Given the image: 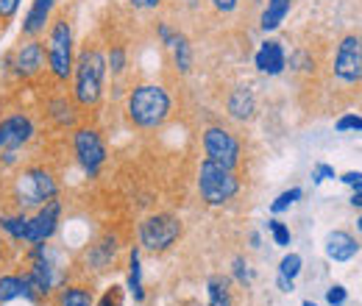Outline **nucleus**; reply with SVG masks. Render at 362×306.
I'll use <instances>...</instances> for the list:
<instances>
[{
	"label": "nucleus",
	"instance_id": "f257e3e1",
	"mask_svg": "<svg viewBox=\"0 0 362 306\" xmlns=\"http://www.w3.org/2000/svg\"><path fill=\"white\" fill-rule=\"evenodd\" d=\"M170 114V95L156 84H139L129 95V117L136 129H159Z\"/></svg>",
	"mask_w": 362,
	"mask_h": 306
},
{
	"label": "nucleus",
	"instance_id": "f03ea898",
	"mask_svg": "<svg viewBox=\"0 0 362 306\" xmlns=\"http://www.w3.org/2000/svg\"><path fill=\"white\" fill-rule=\"evenodd\" d=\"M76 100L81 106H95L103 95V76H106V59L98 47L81 50L78 61H76Z\"/></svg>",
	"mask_w": 362,
	"mask_h": 306
},
{
	"label": "nucleus",
	"instance_id": "7ed1b4c3",
	"mask_svg": "<svg viewBox=\"0 0 362 306\" xmlns=\"http://www.w3.org/2000/svg\"><path fill=\"white\" fill-rule=\"evenodd\" d=\"M47 67L59 81H67L73 73V28L67 14H59L47 31Z\"/></svg>",
	"mask_w": 362,
	"mask_h": 306
},
{
	"label": "nucleus",
	"instance_id": "20e7f679",
	"mask_svg": "<svg viewBox=\"0 0 362 306\" xmlns=\"http://www.w3.org/2000/svg\"><path fill=\"white\" fill-rule=\"evenodd\" d=\"M198 189H201V198L206 204L221 206L240 192V178L231 167H223V165L206 159L201 165V173H198Z\"/></svg>",
	"mask_w": 362,
	"mask_h": 306
},
{
	"label": "nucleus",
	"instance_id": "39448f33",
	"mask_svg": "<svg viewBox=\"0 0 362 306\" xmlns=\"http://www.w3.org/2000/svg\"><path fill=\"white\" fill-rule=\"evenodd\" d=\"M181 237V220L173 215H153L139 225V242L148 251H168Z\"/></svg>",
	"mask_w": 362,
	"mask_h": 306
},
{
	"label": "nucleus",
	"instance_id": "423d86ee",
	"mask_svg": "<svg viewBox=\"0 0 362 306\" xmlns=\"http://www.w3.org/2000/svg\"><path fill=\"white\" fill-rule=\"evenodd\" d=\"M204 153L209 162H218V165L234 170L240 162V142L231 131L221 129V126H212L204 131Z\"/></svg>",
	"mask_w": 362,
	"mask_h": 306
},
{
	"label": "nucleus",
	"instance_id": "0eeeda50",
	"mask_svg": "<svg viewBox=\"0 0 362 306\" xmlns=\"http://www.w3.org/2000/svg\"><path fill=\"white\" fill-rule=\"evenodd\" d=\"M334 76L343 84H357L362 81V40L349 34L343 37L334 53Z\"/></svg>",
	"mask_w": 362,
	"mask_h": 306
},
{
	"label": "nucleus",
	"instance_id": "6e6552de",
	"mask_svg": "<svg viewBox=\"0 0 362 306\" xmlns=\"http://www.w3.org/2000/svg\"><path fill=\"white\" fill-rule=\"evenodd\" d=\"M20 204L23 206H42L45 201L56 198V181L45 170H28L20 175Z\"/></svg>",
	"mask_w": 362,
	"mask_h": 306
},
{
	"label": "nucleus",
	"instance_id": "1a4fd4ad",
	"mask_svg": "<svg viewBox=\"0 0 362 306\" xmlns=\"http://www.w3.org/2000/svg\"><path fill=\"white\" fill-rule=\"evenodd\" d=\"M73 148H76V156L84 167L87 175H98L100 165L106 162V148H103V139L98 136L95 129H78L73 136Z\"/></svg>",
	"mask_w": 362,
	"mask_h": 306
},
{
	"label": "nucleus",
	"instance_id": "9d476101",
	"mask_svg": "<svg viewBox=\"0 0 362 306\" xmlns=\"http://www.w3.org/2000/svg\"><path fill=\"white\" fill-rule=\"evenodd\" d=\"M59 215H62V204L50 198L45 206L37 212V218L28 220L25 242H31V245H40V242L50 240V237H53V231H56V225H59Z\"/></svg>",
	"mask_w": 362,
	"mask_h": 306
},
{
	"label": "nucleus",
	"instance_id": "9b49d317",
	"mask_svg": "<svg viewBox=\"0 0 362 306\" xmlns=\"http://www.w3.org/2000/svg\"><path fill=\"white\" fill-rule=\"evenodd\" d=\"M34 134V126L23 114H11L0 123V151H17L23 148Z\"/></svg>",
	"mask_w": 362,
	"mask_h": 306
},
{
	"label": "nucleus",
	"instance_id": "f8f14e48",
	"mask_svg": "<svg viewBox=\"0 0 362 306\" xmlns=\"http://www.w3.org/2000/svg\"><path fill=\"white\" fill-rule=\"evenodd\" d=\"M254 64H257V70L265 73V76H281L284 67H287V56H284L281 42L268 40V42L259 45V50H257V56H254Z\"/></svg>",
	"mask_w": 362,
	"mask_h": 306
},
{
	"label": "nucleus",
	"instance_id": "ddd939ff",
	"mask_svg": "<svg viewBox=\"0 0 362 306\" xmlns=\"http://www.w3.org/2000/svg\"><path fill=\"white\" fill-rule=\"evenodd\" d=\"M360 254V242L349 234V231H332L329 237H326V257L332 259V262H349V259H354Z\"/></svg>",
	"mask_w": 362,
	"mask_h": 306
},
{
	"label": "nucleus",
	"instance_id": "4468645a",
	"mask_svg": "<svg viewBox=\"0 0 362 306\" xmlns=\"http://www.w3.org/2000/svg\"><path fill=\"white\" fill-rule=\"evenodd\" d=\"M42 67H45V47H42V42L31 40V42H25L17 50V73H20V76L31 78V76H37Z\"/></svg>",
	"mask_w": 362,
	"mask_h": 306
},
{
	"label": "nucleus",
	"instance_id": "2eb2a0df",
	"mask_svg": "<svg viewBox=\"0 0 362 306\" xmlns=\"http://www.w3.org/2000/svg\"><path fill=\"white\" fill-rule=\"evenodd\" d=\"M53 3H56V0H34V6L28 8V14H25V20H23V34H25V37H40V34L45 31V23L50 20Z\"/></svg>",
	"mask_w": 362,
	"mask_h": 306
},
{
	"label": "nucleus",
	"instance_id": "dca6fc26",
	"mask_svg": "<svg viewBox=\"0 0 362 306\" xmlns=\"http://www.w3.org/2000/svg\"><path fill=\"white\" fill-rule=\"evenodd\" d=\"M226 109L234 120H251V117H254V112H257V100H254L251 89H245V87L234 89V92L228 95Z\"/></svg>",
	"mask_w": 362,
	"mask_h": 306
},
{
	"label": "nucleus",
	"instance_id": "f3484780",
	"mask_svg": "<svg viewBox=\"0 0 362 306\" xmlns=\"http://www.w3.org/2000/svg\"><path fill=\"white\" fill-rule=\"evenodd\" d=\"M290 8H293V0H268V8L262 11V23H259L262 31H276L290 14Z\"/></svg>",
	"mask_w": 362,
	"mask_h": 306
},
{
	"label": "nucleus",
	"instance_id": "a211bd4d",
	"mask_svg": "<svg viewBox=\"0 0 362 306\" xmlns=\"http://www.w3.org/2000/svg\"><path fill=\"white\" fill-rule=\"evenodd\" d=\"M20 295H28L25 278L23 276H3L0 278V304H6L11 298H20Z\"/></svg>",
	"mask_w": 362,
	"mask_h": 306
},
{
	"label": "nucleus",
	"instance_id": "6ab92c4d",
	"mask_svg": "<svg viewBox=\"0 0 362 306\" xmlns=\"http://www.w3.org/2000/svg\"><path fill=\"white\" fill-rule=\"evenodd\" d=\"M168 47H173V59H176V67H179L181 73H187L189 70V64H192V53H189V42L179 37V34H170L168 37Z\"/></svg>",
	"mask_w": 362,
	"mask_h": 306
},
{
	"label": "nucleus",
	"instance_id": "aec40b11",
	"mask_svg": "<svg viewBox=\"0 0 362 306\" xmlns=\"http://www.w3.org/2000/svg\"><path fill=\"white\" fill-rule=\"evenodd\" d=\"M209 290V306H231V293H228V281L223 276H212L206 281Z\"/></svg>",
	"mask_w": 362,
	"mask_h": 306
},
{
	"label": "nucleus",
	"instance_id": "412c9836",
	"mask_svg": "<svg viewBox=\"0 0 362 306\" xmlns=\"http://www.w3.org/2000/svg\"><path fill=\"white\" fill-rule=\"evenodd\" d=\"M62 306H92V293L87 287H67L62 293Z\"/></svg>",
	"mask_w": 362,
	"mask_h": 306
},
{
	"label": "nucleus",
	"instance_id": "4be33fe9",
	"mask_svg": "<svg viewBox=\"0 0 362 306\" xmlns=\"http://www.w3.org/2000/svg\"><path fill=\"white\" fill-rule=\"evenodd\" d=\"M8 234H11V240H25V231H28V218L25 215H14V218H3V223H0Z\"/></svg>",
	"mask_w": 362,
	"mask_h": 306
},
{
	"label": "nucleus",
	"instance_id": "5701e85b",
	"mask_svg": "<svg viewBox=\"0 0 362 306\" xmlns=\"http://www.w3.org/2000/svg\"><path fill=\"white\" fill-rule=\"evenodd\" d=\"M132 270H129V290L134 293L136 301H142L145 298V293H142V276H139V254H132V264H129Z\"/></svg>",
	"mask_w": 362,
	"mask_h": 306
},
{
	"label": "nucleus",
	"instance_id": "b1692460",
	"mask_svg": "<svg viewBox=\"0 0 362 306\" xmlns=\"http://www.w3.org/2000/svg\"><path fill=\"white\" fill-rule=\"evenodd\" d=\"M301 195H304V192H301L298 187H293V189L281 192V195H279V198L271 204V212H284V209H290L296 201H301Z\"/></svg>",
	"mask_w": 362,
	"mask_h": 306
},
{
	"label": "nucleus",
	"instance_id": "393cba45",
	"mask_svg": "<svg viewBox=\"0 0 362 306\" xmlns=\"http://www.w3.org/2000/svg\"><path fill=\"white\" fill-rule=\"evenodd\" d=\"M17 8H20V0H0V34H6V28L14 20Z\"/></svg>",
	"mask_w": 362,
	"mask_h": 306
},
{
	"label": "nucleus",
	"instance_id": "a878e982",
	"mask_svg": "<svg viewBox=\"0 0 362 306\" xmlns=\"http://www.w3.org/2000/svg\"><path fill=\"white\" fill-rule=\"evenodd\" d=\"M301 273V257L298 254H287L281 264H279V276H287V278H296Z\"/></svg>",
	"mask_w": 362,
	"mask_h": 306
},
{
	"label": "nucleus",
	"instance_id": "bb28decb",
	"mask_svg": "<svg viewBox=\"0 0 362 306\" xmlns=\"http://www.w3.org/2000/svg\"><path fill=\"white\" fill-rule=\"evenodd\" d=\"M268 228H271L276 245H281V248H287V245H290V228H287L284 223H279V220H268Z\"/></svg>",
	"mask_w": 362,
	"mask_h": 306
},
{
	"label": "nucleus",
	"instance_id": "cd10ccee",
	"mask_svg": "<svg viewBox=\"0 0 362 306\" xmlns=\"http://www.w3.org/2000/svg\"><path fill=\"white\" fill-rule=\"evenodd\" d=\"M340 134L346 131H362V117L360 114H343L340 120H337V126H334Z\"/></svg>",
	"mask_w": 362,
	"mask_h": 306
},
{
	"label": "nucleus",
	"instance_id": "c85d7f7f",
	"mask_svg": "<svg viewBox=\"0 0 362 306\" xmlns=\"http://www.w3.org/2000/svg\"><path fill=\"white\" fill-rule=\"evenodd\" d=\"M346 298H349V293H346L343 284H332V287L326 290V301H329L332 306H343L346 304Z\"/></svg>",
	"mask_w": 362,
	"mask_h": 306
},
{
	"label": "nucleus",
	"instance_id": "c756f323",
	"mask_svg": "<svg viewBox=\"0 0 362 306\" xmlns=\"http://www.w3.org/2000/svg\"><path fill=\"white\" fill-rule=\"evenodd\" d=\"M53 109H56L53 114L59 117V123H62V126H70V123H73V109H70L64 100H56V103H53Z\"/></svg>",
	"mask_w": 362,
	"mask_h": 306
},
{
	"label": "nucleus",
	"instance_id": "7c9ffc66",
	"mask_svg": "<svg viewBox=\"0 0 362 306\" xmlns=\"http://www.w3.org/2000/svg\"><path fill=\"white\" fill-rule=\"evenodd\" d=\"M98 306H123V293H120V287L106 290V295L100 298V304Z\"/></svg>",
	"mask_w": 362,
	"mask_h": 306
},
{
	"label": "nucleus",
	"instance_id": "2f4dec72",
	"mask_svg": "<svg viewBox=\"0 0 362 306\" xmlns=\"http://www.w3.org/2000/svg\"><path fill=\"white\" fill-rule=\"evenodd\" d=\"M340 181H343V184H349L354 192H360V189H362V173H357V170L343 173V175H340Z\"/></svg>",
	"mask_w": 362,
	"mask_h": 306
},
{
	"label": "nucleus",
	"instance_id": "473e14b6",
	"mask_svg": "<svg viewBox=\"0 0 362 306\" xmlns=\"http://www.w3.org/2000/svg\"><path fill=\"white\" fill-rule=\"evenodd\" d=\"M234 273H237L240 284H248V281H251V270H248V264L243 262V259H237V262H234Z\"/></svg>",
	"mask_w": 362,
	"mask_h": 306
},
{
	"label": "nucleus",
	"instance_id": "72a5a7b5",
	"mask_svg": "<svg viewBox=\"0 0 362 306\" xmlns=\"http://www.w3.org/2000/svg\"><path fill=\"white\" fill-rule=\"evenodd\" d=\"M313 178H315V184H320L323 178H334V167H332V165H317V170L313 173Z\"/></svg>",
	"mask_w": 362,
	"mask_h": 306
},
{
	"label": "nucleus",
	"instance_id": "f704fd0d",
	"mask_svg": "<svg viewBox=\"0 0 362 306\" xmlns=\"http://www.w3.org/2000/svg\"><path fill=\"white\" fill-rule=\"evenodd\" d=\"M212 6H215L218 11L228 14V11H234V8H237V0H212Z\"/></svg>",
	"mask_w": 362,
	"mask_h": 306
},
{
	"label": "nucleus",
	"instance_id": "c9c22d12",
	"mask_svg": "<svg viewBox=\"0 0 362 306\" xmlns=\"http://www.w3.org/2000/svg\"><path fill=\"white\" fill-rule=\"evenodd\" d=\"M112 70H115V73H120V70H123V50H120V47H115V50H112Z\"/></svg>",
	"mask_w": 362,
	"mask_h": 306
},
{
	"label": "nucleus",
	"instance_id": "e433bc0d",
	"mask_svg": "<svg viewBox=\"0 0 362 306\" xmlns=\"http://www.w3.org/2000/svg\"><path fill=\"white\" fill-rule=\"evenodd\" d=\"M134 8H156L159 6V0H129Z\"/></svg>",
	"mask_w": 362,
	"mask_h": 306
},
{
	"label": "nucleus",
	"instance_id": "4c0bfd02",
	"mask_svg": "<svg viewBox=\"0 0 362 306\" xmlns=\"http://www.w3.org/2000/svg\"><path fill=\"white\" fill-rule=\"evenodd\" d=\"M279 287H281L284 293H293V278H287V276H279Z\"/></svg>",
	"mask_w": 362,
	"mask_h": 306
},
{
	"label": "nucleus",
	"instance_id": "58836bf2",
	"mask_svg": "<svg viewBox=\"0 0 362 306\" xmlns=\"http://www.w3.org/2000/svg\"><path fill=\"white\" fill-rule=\"evenodd\" d=\"M351 206L362 209V189H360V192H354V198H351Z\"/></svg>",
	"mask_w": 362,
	"mask_h": 306
},
{
	"label": "nucleus",
	"instance_id": "ea45409f",
	"mask_svg": "<svg viewBox=\"0 0 362 306\" xmlns=\"http://www.w3.org/2000/svg\"><path fill=\"white\" fill-rule=\"evenodd\" d=\"M3 251H6V240L0 237V259H3Z\"/></svg>",
	"mask_w": 362,
	"mask_h": 306
},
{
	"label": "nucleus",
	"instance_id": "a19ab883",
	"mask_svg": "<svg viewBox=\"0 0 362 306\" xmlns=\"http://www.w3.org/2000/svg\"><path fill=\"white\" fill-rule=\"evenodd\" d=\"M301 306H315V304H313V301H304V304H301Z\"/></svg>",
	"mask_w": 362,
	"mask_h": 306
},
{
	"label": "nucleus",
	"instance_id": "79ce46f5",
	"mask_svg": "<svg viewBox=\"0 0 362 306\" xmlns=\"http://www.w3.org/2000/svg\"><path fill=\"white\" fill-rule=\"evenodd\" d=\"M357 228H360V231H362V218H360V220H357Z\"/></svg>",
	"mask_w": 362,
	"mask_h": 306
}]
</instances>
